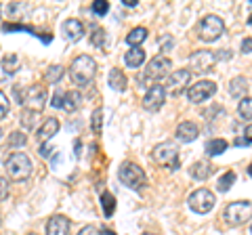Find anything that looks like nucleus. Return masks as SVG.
Listing matches in <instances>:
<instances>
[{"instance_id": "423d86ee", "label": "nucleus", "mask_w": 252, "mask_h": 235, "mask_svg": "<svg viewBox=\"0 0 252 235\" xmlns=\"http://www.w3.org/2000/svg\"><path fill=\"white\" fill-rule=\"evenodd\" d=\"M6 175L11 181H26L32 175V160L28 158V153H13L6 160Z\"/></svg>"}, {"instance_id": "49530a36", "label": "nucleus", "mask_w": 252, "mask_h": 235, "mask_svg": "<svg viewBox=\"0 0 252 235\" xmlns=\"http://www.w3.org/2000/svg\"><path fill=\"white\" fill-rule=\"evenodd\" d=\"M0 139H2V128H0Z\"/></svg>"}, {"instance_id": "5701e85b", "label": "nucleus", "mask_w": 252, "mask_h": 235, "mask_svg": "<svg viewBox=\"0 0 252 235\" xmlns=\"http://www.w3.org/2000/svg\"><path fill=\"white\" fill-rule=\"evenodd\" d=\"M145 38H147V29L145 28H135V29H130L128 36H126V44H128L130 49H135V46H141L145 42Z\"/></svg>"}, {"instance_id": "6ab92c4d", "label": "nucleus", "mask_w": 252, "mask_h": 235, "mask_svg": "<svg viewBox=\"0 0 252 235\" xmlns=\"http://www.w3.org/2000/svg\"><path fill=\"white\" fill-rule=\"evenodd\" d=\"M107 82H109V86H112L114 90H118V92L126 90V86H128V80H126V74L122 72V69H118V67H112V69H109Z\"/></svg>"}, {"instance_id": "ea45409f", "label": "nucleus", "mask_w": 252, "mask_h": 235, "mask_svg": "<svg viewBox=\"0 0 252 235\" xmlns=\"http://www.w3.org/2000/svg\"><path fill=\"white\" fill-rule=\"evenodd\" d=\"M61 101H63V92L57 90V92L53 95V107H57V109H59V107H61Z\"/></svg>"}, {"instance_id": "c9c22d12", "label": "nucleus", "mask_w": 252, "mask_h": 235, "mask_svg": "<svg viewBox=\"0 0 252 235\" xmlns=\"http://www.w3.org/2000/svg\"><path fill=\"white\" fill-rule=\"evenodd\" d=\"M6 195H9V178L0 176V202L6 200Z\"/></svg>"}, {"instance_id": "2eb2a0df", "label": "nucleus", "mask_w": 252, "mask_h": 235, "mask_svg": "<svg viewBox=\"0 0 252 235\" xmlns=\"http://www.w3.org/2000/svg\"><path fill=\"white\" fill-rule=\"evenodd\" d=\"M63 36L72 42H78L84 36V26L78 19H65L63 21Z\"/></svg>"}, {"instance_id": "aec40b11", "label": "nucleus", "mask_w": 252, "mask_h": 235, "mask_svg": "<svg viewBox=\"0 0 252 235\" xmlns=\"http://www.w3.org/2000/svg\"><path fill=\"white\" fill-rule=\"evenodd\" d=\"M145 61V51L141 46H135V49H128L124 55V63L128 67H141Z\"/></svg>"}, {"instance_id": "bb28decb", "label": "nucleus", "mask_w": 252, "mask_h": 235, "mask_svg": "<svg viewBox=\"0 0 252 235\" xmlns=\"http://www.w3.org/2000/svg\"><path fill=\"white\" fill-rule=\"evenodd\" d=\"M235 178L238 176H235V172H231V170L225 172V175H220V178L217 181V189L219 191H229L233 187V183H235Z\"/></svg>"}, {"instance_id": "72a5a7b5", "label": "nucleus", "mask_w": 252, "mask_h": 235, "mask_svg": "<svg viewBox=\"0 0 252 235\" xmlns=\"http://www.w3.org/2000/svg\"><path fill=\"white\" fill-rule=\"evenodd\" d=\"M109 11V2L105 0H97V2H93V13L94 15H105Z\"/></svg>"}, {"instance_id": "393cba45", "label": "nucleus", "mask_w": 252, "mask_h": 235, "mask_svg": "<svg viewBox=\"0 0 252 235\" xmlns=\"http://www.w3.org/2000/svg\"><path fill=\"white\" fill-rule=\"evenodd\" d=\"M38 124V112H32V109H23L21 112V126L26 130H32Z\"/></svg>"}, {"instance_id": "a211bd4d", "label": "nucleus", "mask_w": 252, "mask_h": 235, "mask_svg": "<svg viewBox=\"0 0 252 235\" xmlns=\"http://www.w3.org/2000/svg\"><path fill=\"white\" fill-rule=\"evenodd\" d=\"M212 164L206 162V160H200L191 164V168H189V175H191V178H195V181H206V178L212 175Z\"/></svg>"}, {"instance_id": "39448f33", "label": "nucleus", "mask_w": 252, "mask_h": 235, "mask_svg": "<svg viewBox=\"0 0 252 235\" xmlns=\"http://www.w3.org/2000/svg\"><path fill=\"white\" fill-rule=\"evenodd\" d=\"M152 158L156 164H160V166L168 168V170H179V166H181L179 147H177V143H172V141H164V143L156 145L152 151Z\"/></svg>"}, {"instance_id": "6e6552de", "label": "nucleus", "mask_w": 252, "mask_h": 235, "mask_svg": "<svg viewBox=\"0 0 252 235\" xmlns=\"http://www.w3.org/2000/svg\"><path fill=\"white\" fill-rule=\"evenodd\" d=\"M187 204H189V208H191L195 214H208L210 210L215 208L217 198H215V193H212L210 189H195L187 198Z\"/></svg>"}, {"instance_id": "a19ab883", "label": "nucleus", "mask_w": 252, "mask_h": 235, "mask_svg": "<svg viewBox=\"0 0 252 235\" xmlns=\"http://www.w3.org/2000/svg\"><path fill=\"white\" fill-rule=\"evenodd\" d=\"M244 137H246L244 141H246V143L250 145V143H252V124H248V126L244 128Z\"/></svg>"}, {"instance_id": "37998d69", "label": "nucleus", "mask_w": 252, "mask_h": 235, "mask_svg": "<svg viewBox=\"0 0 252 235\" xmlns=\"http://www.w3.org/2000/svg\"><path fill=\"white\" fill-rule=\"evenodd\" d=\"M103 235H116L114 231H103Z\"/></svg>"}, {"instance_id": "c85d7f7f", "label": "nucleus", "mask_w": 252, "mask_h": 235, "mask_svg": "<svg viewBox=\"0 0 252 235\" xmlns=\"http://www.w3.org/2000/svg\"><path fill=\"white\" fill-rule=\"evenodd\" d=\"M101 124H103V109L97 107L93 112V118H91V128L97 132V135H101Z\"/></svg>"}, {"instance_id": "dca6fc26", "label": "nucleus", "mask_w": 252, "mask_h": 235, "mask_svg": "<svg viewBox=\"0 0 252 235\" xmlns=\"http://www.w3.org/2000/svg\"><path fill=\"white\" fill-rule=\"evenodd\" d=\"M198 135H200V128L193 122H181L177 126V139L181 143H191V141L198 139Z\"/></svg>"}, {"instance_id": "e433bc0d", "label": "nucleus", "mask_w": 252, "mask_h": 235, "mask_svg": "<svg viewBox=\"0 0 252 235\" xmlns=\"http://www.w3.org/2000/svg\"><path fill=\"white\" fill-rule=\"evenodd\" d=\"M78 235H101V233H99V229H97V227H93V225H86V227H82V229L78 231Z\"/></svg>"}, {"instance_id": "9d476101", "label": "nucleus", "mask_w": 252, "mask_h": 235, "mask_svg": "<svg viewBox=\"0 0 252 235\" xmlns=\"http://www.w3.org/2000/svg\"><path fill=\"white\" fill-rule=\"evenodd\" d=\"M189 65H191L195 74H206L217 65V55L212 51H195L191 57H189ZM191 69H189V72H191Z\"/></svg>"}, {"instance_id": "58836bf2", "label": "nucleus", "mask_w": 252, "mask_h": 235, "mask_svg": "<svg viewBox=\"0 0 252 235\" xmlns=\"http://www.w3.org/2000/svg\"><path fill=\"white\" fill-rule=\"evenodd\" d=\"M242 53H252V38H244L242 40Z\"/></svg>"}, {"instance_id": "f704fd0d", "label": "nucleus", "mask_w": 252, "mask_h": 235, "mask_svg": "<svg viewBox=\"0 0 252 235\" xmlns=\"http://www.w3.org/2000/svg\"><path fill=\"white\" fill-rule=\"evenodd\" d=\"M26 141H28V137L23 135V132H13L11 139H9V143L11 145H26Z\"/></svg>"}, {"instance_id": "9b49d317", "label": "nucleus", "mask_w": 252, "mask_h": 235, "mask_svg": "<svg viewBox=\"0 0 252 235\" xmlns=\"http://www.w3.org/2000/svg\"><path fill=\"white\" fill-rule=\"evenodd\" d=\"M215 92H217L215 82L212 80H200V82H195L193 86L187 88V99L191 101V103H204V101L210 99Z\"/></svg>"}, {"instance_id": "09e8293b", "label": "nucleus", "mask_w": 252, "mask_h": 235, "mask_svg": "<svg viewBox=\"0 0 252 235\" xmlns=\"http://www.w3.org/2000/svg\"><path fill=\"white\" fill-rule=\"evenodd\" d=\"M28 235H36V233H28Z\"/></svg>"}, {"instance_id": "2f4dec72", "label": "nucleus", "mask_w": 252, "mask_h": 235, "mask_svg": "<svg viewBox=\"0 0 252 235\" xmlns=\"http://www.w3.org/2000/svg\"><path fill=\"white\" fill-rule=\"evenodd\" d=\"M19 63V57L17 55H11V57H4L2 61V69H4V74H13L15 72V65Z\"/></svg>"}, {"instance_id": "f257e3e1", "label": "nucleus", "mask_w": 252, "mask_h": 235, "mask_svg": "<svg viewBox=\"0 0 252 235\" xmlns=\"http://www.w3.org/2000/svg\"><path fill=\"white\" fill-rule=\"evenodd\" d=\"M94 74H97V61L89 55L76 57L69 65V76H72V82L76 86H86L94 78Z\"/></svg>"}, {"instance_id": "473e14b6", "label": "nucleus", "mask_w": 252, "mask_h": 235, "mask_svg": "<svg viewBox=\"0 0 252 235\" xmlns=\"http://www.w3.org/2000/svg\"><path fill=\"white\" fill-rule=\"evenodd\" d=\"M9 109H11L9 97H6L4 92L0 90V120H2V118H6V116H9Z\"/></svg>"}, {"instance_id": "8fccbe9b", "label": "nucleus", "mask_w": 252, "mask_h": 235, "mask_svg": "<svg viewBox=\"0 0 252 235\" xmlns=\"http://www.w3.org/2000/svg\"><path fill=\"white\" fill-rule=\"evenodd\" d=\"M250 231H252V227H250Z\"/></svg>"}, {"instance_id": "cd10ccee", "label": "nucleus", "mask_w": 252, "mask_h": 235, "mask_svg": "<svg viewBox=\"0 0 252 235\" xmlns=\"http://www.w3.org/2000/svg\"><path fill=\"white\" fill-rule=\"evenodd\" d=\"M238 114L244 120H252V97H244L238 103Z\"/></svg>"}, {"instance_id": "de8ad7c7", "label": "nucleus", "mask_w": 252, "mask_h": 235, "mask_svg": "<svg viewBox=\"0 0 252 235\" xmlns=\"http://www.w3.org/2000/svg\"><path fill=\"white\" fill-rule=\"evenodd\" d=\"M143 235H154V233H143Z\"/></svg>"}, {"instance_id": "20e7f679", "label": "nucleus", "mask_w": 252, "mask_h": 235, "mask_svg": "<svg viewBox=\"0 0 252 235\" xmlns=\"http://www.w3.org/2000/svg\"><path fill=\"white\" fill-rule=\"evenodd\" d=\"M118 178L126 187H130L132 191H141L147 185V176L141 166H137L135 162H122L120 170H118Z\"/></svg>"}, {"instance_id": "a878e982", "label": "nucleus", "mask_w": 252, "mask_h": 235, "mask_svg": "<svg viewBox=\"0 0 252 235\" xmlns=\"http://www.w3.org/2000/svg\"><path fill=\"white\" fill-rule=\"evenodd\" d=\"M101 206H103V214L109 218L114 212H116V198L112 193H101Z\"/></svg>"}, {"instance_id": "ddd939ff", "label": "nucleus", "mask_w": 252, "mask_h": 235, "mask_svg": "<svg viewBox=\"0 0 252 235\" xmlns=\"http://www.w3.org/2000/svg\"><path fill=\"white\" fill-rule=\"evenodd\" d=\"M164 99H166V88L160 84H154V86H149V90L145 92L143 107L147 112H158V109L164 105Z\"/></svg>"}, {"instance_id": "4c0bfd02", "label": "nucleus", "mask_w": 252, "mask_h": 235, "mask_svg": "<svg viewBox=\"0 0 252 235\" xmlns=\"http://www.w3.org/2000/svg\"><path fill=\"white\" fill-rule=\"evenodd\" d=\"M215 55H217V61H225V59L229 61L231 59V51H217Z\"/></svg>"}, {"instance_id": "f8f14e48", "label": "nucleus", "mask_w": 252, "mask_h": 235, "mask_svg": "<svg viewBox=\"0 0 252 235\" xmlns=\"http://www.w3.org/2000/svg\"><path fill=\"white\" fill-rule=\"evenodd\" d=\"M189 82H191V72H189V69H175V72L168 76L166 92L172 97H179L185 88H189Z\"/></svg>"}, {"instance_id": "4be33fe9", "label": "nucleus", "mask_w": 252, "mask_h": 235, "mask_svg": "<svg viewBox=\"0 0 252 235\" xmlns=\"http://www.w3.org/2000/svg\"><path fill=\"white\" fill-rule=\"evenodd\" d=\"M82 103V97L78 95L76 90H67L63 92V101H61V109H65V112H76L78 107Z\"/></svg>"}, {"instance_id": "f03ea898", "label": "nucleus", "mask_w": 252, "mask_h": 235, "mask_svg": "<svg viewBox=\"0 0 252 235\" xmlns=\"http://www.w3.org/2000/svg\"><path fill=\"white\" fill-rule=\"evenodd\" d=\"M170 69H172V61L164 55H158L152 61L147 63V67L143 69V74L139 76V82L143 84H158L162 78L170 76Z\"/></svg>"}, {"instance_id": "7ed1b4c3", "label": "nucleus", "mask_w": 252, "mask_h": 235, "mask_svg": "<svg viewBox=\"0 0 252 235\" xmlns=\"http://www.w3.org/2000/svg\"><path fill=\"white\" fill-rule=\"evenodd\" d=\"M252 218V202L250 200H240L227 204L223 210V221L227 227H240L248 223Z\"/></svg>"}, {"instance_id": "f3484780", "label": "nucleus", "mask_w": 252, "mask_h": 235, "mask_svg": "<svg viewBox=\"0 0 252 235\" xmlns=\"http://www.w3.org/2000/svg\"><path fill=\"white\" fill-rule=\"evenodd\" d=\"M59 132V120L57 118H46L42 122V126L38 128V139H40V143H46L51 137H55Z\"/></svg>"}, {"instance_id": "a18cd8bd", "label": "nucleus", "mask_w": 252, "mask_h": 235, "mask_svg": "<svg viewBox=\"0 0 252 235\" xmlns=\"http://www.w3.org/2000/svg\"><path fill=\"white\" fill-rule=\"evenodd\" d=\"M248 23H250V26H252V13H250V17H248Z\"/></svg>"}, {"instance_id": "79ce46f5", "label": "nucleus", "mask_w": 252, "mask_h": 235, "mask_svg": "<svg viewBox=\"0 0 252 235\" xmlns=\"http://www.w3.org/2000/svg\"><path fill=\"white\" fill-rule=\"evenodd\" d=\"M137 2H139V0H122L124 6H137Z\"/></svg>"}, {"instance_id": "c756f323", "label": "nucleus", "mask_w": 252, "mask_h": 235, "mask_svg": "<svg viewBox=\"0 0 252 235\" xmlns=\"http://www.w3.org/2000/svg\"><path fill=\"white\" fill-rule=\"evenodd\" d=\"M91 44H94L97 49H103L105 46V29L103 28H94V32L91 36Z\"/></svg>"}, {"instance_id": "c03bdc74", "label": "nucleus", "mask_w": 252, "mask_h": 235, "mask_svg": "<svg viewBox=\"0 0 252 235\" xmlns=\"http://www.w3.org/2000/svg\"><path fill=\"white\" fill-rule=\"evenodd\" d=\"M248 175L252 176V164H250V166H248Z\"/></svg>"}, {"instance_id": "b1692460", "label": "nucleus", "mask_w": 252, "mask_h": 235, "mask_svg": "<svg viewBox=\"0 0 252 235\" xmlns=\"http://www.w3.org/2000/svg\"><path fill=\"white\" fill-rule=\"evenodd\" d=\"M227 149V141L225 139H210L206 143V155L215 158V155H220Z\"/></svg>"}, {"instance_id": "7c9ffc66", "label": "nucleus", "mask_w": 252, "mask_h": 235, "mask_svg": "<svg viewBox=\"0 0 252 235\" xmlns=\"http://www.w3.org/2000/svg\"><path fill=\"white\" fill-rule=\"evenodd\" d=\"M61 78H63V67L61 65H51L49 69H46V80H49L51 84L59 82Z\"/></svg>"}, {"instance_id": "412c9836", "label": "nucleus", "mask_w": 252, "mask_h": 235, "mask_svg": "<svg viewBox=\"0 0 252 235\" xmlns=\"http://www.w3.org/2000/svg\"><path fill=\"white\" fill-rule=\"evenodd\" d=\"M246 90H248V80L244 76H235L233 80L229 82V95L235 99H244L246 97Z\"/></svg>"}, {"instance_id": "0eeeda50", "label": "nucleus", "mask_w": 252, "mask_h": 235, "mask_svg": "<svg viewBox=\"0 0 252 235\" xmlns=\"http://www.w3.org/2000/svg\"><path fill=\"white\" fill-rule=\"evenodd\" d=\"M223 32H225V23L220 17H217V15H206V17L198 23V36L204 42L219 40V38L223 36Z\"/></svg>"}, {"instance_id": "1a4fd4ad", "label": "nucleus", "mask_w": 252, "mask_h": 235, "mask_svg": "<svg viewBox=\"0 0 252 235\" xmlns=\"http://www.w3.org/2000/svg\"><path fill=\"white\" fill-rule=\"evenodd\" d=\"M21 101H23V105H26V109H32V112L40 114L46 105V86H42V84L30 86Z\"/></svg>"}, {"instance_id": "4468645a", "label": "nucleus", "mask_w": 252, "mask_h": 235, "mask_svg": "<svg viewBox=\"0 0 252 235\" xmlns=\"http://www.w3.org/2000/svg\"><path fill=\"white\" fill-rule=\"evenodd\" d=\"M69 233V218L63 214H55L46 223V235H67Z\"/></svg>"}]
</instances>
